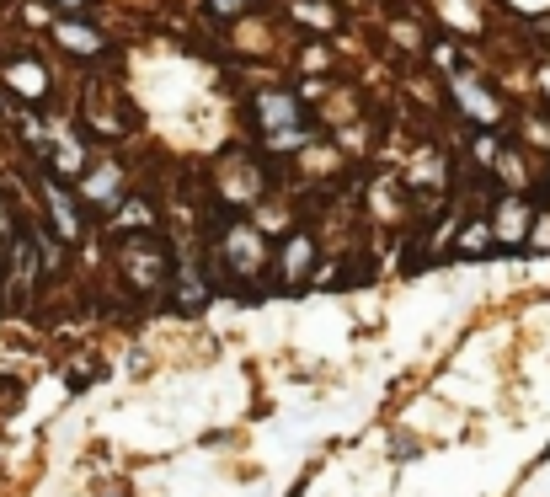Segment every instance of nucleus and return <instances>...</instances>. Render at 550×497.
Listing matches in <instances>:
<instances>
[{"instance_id": "nucleus-9", "label": "nucleus", "mask_w": 550, "mask_h": 497, "mask_svg": "<svg viewBox=\"0 0 550 497\" xmlns=\"http://www.w3.org/2000/svg\"><path fill=\"white\" fill-rule=\"evenodd\" d=\"M54 43H65L70 54H81V59H97L107 43L97 27H86V22H54Z\"/></svg>"}, {"instance_id": "nucleus-15", "label": "nucleus", "mask_w": 550, "mask_h": 497, "mask_svg": "<svg viewBox=\"0 0 550 497\" xmlns=\"http://www.w3.org/2000/svg\"><path fill=\"white\" fill-rule=\"evenodd\" d=\"M59 166H65V172H75V166H81V145H75V134H59V155H54Z\"/></svg>"}, {"instance_id": "nucleus-4", "label": "nucleus", "mask_w": 550, "mask_h": 497, "mask_svg": "<svg viewBox=\"0 0 550 497\" xmlns=\"http://www.w3.org/2000/svg\"><path fill=\"white\" fill-rule=\"evenodd\" d=\"M529 230H534V214L524 198H502L497 214H492V236L497 246H518V241H529Z\"/></svg>"}, {"instance_id": "nucleus-19", "label": "nucleus", "mask_w": 550, "mask_h": 497, "mask_svg": "<svg viewBox=\"0 0 550 497\" xmlns=\"http://www.w3.org/2000/svg\"><path fill=\"white\" fill-rule=\"evenodd\" d=\"M209 6L219 11V17H246V6H251V0H209Z\"/></svg>"}, {"instance_id": "nucleus-12", "label": "nucleus", "mask_w": 550, "mask_h": 497, "mask_svg": "<svg viewBox=\"0 0 550 497\" xmlns=\"http://www.w3.org/2000/svg\"><path fill=\"white\" fill-rule=\"evenodd\" d=\"M161 268H166V257L161 252H155V246H145V252H129V278H134V284L139 289H150V284H161Z\"/></svg>"}, {"instance_id": "nucleus-8", "label": "nucleus", "mask_w": 550, "mask_h": 497, "mask_svg": "<svg viewBox=\"0 0 550 497\" xmlns=\"http://www.w3.org/2000/svg\"><path fill=\"white\" fill-rule=\"evenodd\" d=\"M43 209L54 214V230H59V241H81V214H75V204L65 198V188L59 182H43Z\"/></svg>"}, {"instance_id": "nucleus-17", "label": "nucleus", "mask_w": 550, "mask_h": 497, "mask_svg": "<svg viewBox=\"0 0 550 497\" xmlns=\"http://www.w3.org/2000/svg\"><path fill=\"white\" fill-rule=\"evenodd\" d=\"M508 6L518 11V17H545V11H550V0H508Z\"/></svg>"}, {"instance_id": "nucleus-5", "label": "nucleus", "mask_w": 550, "mask_h": 497, "mask_svg": "<svg viewBox=\"0 0 550 497\" xmlns=\"http://www.w3.org/2000/svg\"><path fill=\"white\" fill-rule=\"evenodd\" d=\"M449 86H454V97H460V113H470L476 123H497V118H502V107L492 102V91H486L470 70H460Z\"/></svg>"}, {"instance_id": "nucleus-20", "label": "nucleus", "mask_w": 550, "mask_h": 497, "mask_svg": "<svg viewBox=\"0 0 550 497\" xmlns=\"http://www.w3.org/2000/svg\"><path fill=\"white\" fill-rule=\"evenodd\" d=\"M11 241V220H6V209H0V246Z\"/></svg>"}, {"instance_id": "nucleus-6", "label": "nucleus", "mask_w": 550, "mask_h": 497, "mask_svg": "<svg viewBox=\"0 0 550 497\" xmlns=\"http://www.w3.org/2000/svg\"><path fill=\"white\" fill-rule=\"evenodd\" d=\"M6 86L22 102H49V70L33 65V59H6Z\"/></svg>"}, {"instance_id": "nucleus-13", "label": "nucleus", "mask_w": 550, "mask_h": 497, "mask_svg": "<svg viewBox=\"0 0 550 497\" xmlns=\"http://www.w3.org/2000/svg\"><path fill=\"white\" fill-rule=\"evenodd\" d=\"M492 220H470L460 230V257H481V252H492Z\"/></svg>"}, {"instance_id": "nucleus-16", "label": "nucleus", "mask_w": 550, "mask_h": 497, "mask_svg": "<svg viewBox=\"0 0 550 497\" xmlns=\"http://www.w3.org/2000/svg\"><path fill=\"white\" fill-rule=\"evenodd\" d=\"M529 246L550 252V214H534V230H529Z\"/></svg>"}, {"instance_id": "nucleus-2", "label": "nucleus", "mask_w": 550, "mask_h": 497, "mask_svg": "<svg viewBox=\"0 0 550 497\" xmlns=\"http://www.w3.org/2000/svg\"><path fill=\"white\" fill-rule=\"evenodd\" d=\"M219 252H225V268L235 278H251V273H262L267 268V246H262V230L257 225H246V220H235L225 230V241H219Z\"/></svg>"}, {"instance_id": "nucleus-14", "label": "nucleus", "mask_w": 550, "mask_h": 497, "mask_svg": "<svg viewBox=\"0 0 550 497\" xmlns=\"http://www.w3.org/2000/svg\"><path fill=\"white\" fill-rule=\"evenodd\" d=\"M294 17L300 22H310V27H321V33H332V27L342 22L332 6H326V0H300V6H294Z\"/></svg>"}, {"instance_id": "nucleus-7", "label": "nucleus", "mask_w": 550, "mask_h": 497, "mask_svg": "<svg viewBox=\"0 0 550 497\" xmlns=\"http://www.w3.org/2000/svg\"><path fill=\"white\" fill-rule=\"evenodd\" d=\"M81 198H86L91 209H113L118 198H123V166H118V161H102L97 172H86Z\"/></svg>"}, {"instance_id": "nucleus-10", "label": "nucleus", "mask_w": 550, "mask_h": 497, "mask_svg": "<svg viewBox=\"0 0 550 497\" xmlns=\"http://www.w3.org/2000/svg\"><path fill=\"white\" fill-rule=\"evenodd\" d=\"M310 262H316V246H310V236H289L284 246V257H278V273H284V284H305V273H310Z\"/></svg>"}, {"instance_id": "nucleus-3", "label": "nucleus", "mask_w": 550, "mask_h": 497, "mask_svg": "<svg viewBox=\"0 0 550 497\" xmlns=\"http://www.w3.org/2000/svg\"><path fill=\"white\" fill-rule=\"evenodd\" d=\"M43 273H49V262H43V252H38V230H27V236L11 241V294L6 300L27 305V294H33V284Z\"/></svg>"}, {"instance_id": "nucleus-21", "label": "nucleus", "mask_w": 550, "mask_h": 497, "mask_svg": "<svg viewBox=\"0 0 550 497\" xmlns=\"http://www.w3.org/2000/svg\"><path fill=\"white\" fill-rule=\"evenodd\" d=\"M59 6H70V11H81V6H86V0H59Z\"/></svg>"}, {"instance_id": "nucleus-11", "label": "nucleus", "mask_w": 550, "mask_h": 497, "mask_svg": "<svg viewBox=\"0 0 550 497\" xmlns=\"http://www.w3.org/2000/svg\"><path fill=\"white\" fill-rule=\"evenodd\" d=\"M113 230H134V236H145V230H155V209L145 204V198H123L118 214H113Z\"/></svg>"}, {"instance_id": "nucleus-18", "label": "nucleus", "mask_w": 550, "mask_h": 497, "mask_svg": "<svg viewBox=\"0 0 550 497\" xmlns=\"http://www.w3.org/2000/svg\"><path fill=\"white\" fill-rule=\"evenodd\" d=\"M502 161V177H508V188H524V166L513 161V155H497Z\"/></svg>"}, {"instance_id": "nucleus-1", "label": "nucleus", "mask_w": 550, "mask_h": 497, "mask_svg": "<svg viewBox=\"0 0 550 497\" xmlns=\"http://www.w3.org/2000/svg\"><path fill=\"white\" fill-rule=\"evenodd\" d=\"M251 107H257V123H262V150L289 155V150L310 145V129L300 123V102H294L289 91H262Z\"/></svg>"}, {"instance_id": "nucleus-22", "label": "nucleus", "mask_w": 550, "mask_h": 497, "mask_svg": "<svg viewBox=\"0 0 550 497\" xmlns=\"http://www.w3.org/2000/svg\"><path fill=\"white\" fill-rule=\"evenodd\" d=\"M540 86H545V91H550V65H545V70H540Z\"/></svg>"}]
</instances>
